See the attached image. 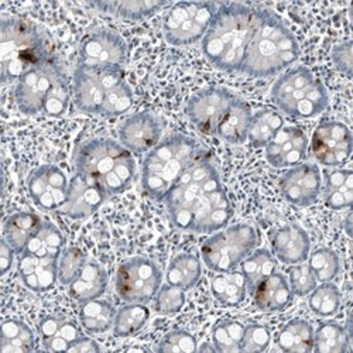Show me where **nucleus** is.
I'll return each instance as SVG.
<instances>
[{
	"instance_id": "nucleus-1",
	"label": "nucleus",
	"mask_w": 353,
	"mask_h": 353,
	"mask_svg": "<svg viewBox=\"0 0 353 353\" xmlns=\"http://www.w3.org/2000/svg\"><path fill=\"white\" fill-rule=\"evenodd\" d=\"M170 221L175 228L214 233L232 218V205L215 165L201 156L165 196Z\"/></svg>"
},
{
	"instance_id": "nucleus-2",
	"label": "nucleus",
	"mask_w": 353,
	"mask_h": 353,
	"mask_svg": "<svg viewBox=\"0 0 353 353\" xmlns=\"http://www.w3.org/2000/svg\"><path fill=\"white\" fill-rule=\"evenodd\" d=\"M259 19L260 9L241 3L221 5L202 39V52L207 60L222 71H241Z\"/></svg>"
},
{
	"instance_id": "nucleus-3",
	"label": "nucleus",
	"mask_w": 353,
	"mask_h": 353,
	"mask_svg": "<svg viewBox=\"0 0 353 353\" xmlns=\"http://www.w3.org/2000/svg\"><path fill=\"white\" fill-rule=\"evenodd\" d=\"M299 57V41L285 23L273 12L260 9L241 72L256 78L272 77L296 63Z\"/></svg>"
},
{
	"instance_id": "nucleus-4",
	"label": "nucleus",
	"mask_w": 353,
	"mask_h": 353,
	"mask_svg": "<svg viewBox=\"0 0 353 353\" xmlns=\"http://www.w3.org/2000/svg\"><path fill=\"white\" fill-rule=\"evenodd\" d=\"M78 174L97 181L106 195L125 192L133 183L136 163L123 144L112 139L85 141L75 153Z\"/></svg>"
},
{
	"instance_id": "nucleus-5",
	"label": "nucleus",
	"mask_w": 353,
	"mask_h": 353,
	"mask_svg": "<svg viewBox=\"0 0 353 353\" xmlns=\"http://www.w3.org/2000/svg\"><path fill=\"white\" fill-rule=\"evenodd\" d=\"M201 156L203 154L198 143L191 137L172 134L161 140L143 163L141 185L144 192L156 201H164L181 175Z\"/></svg>"
},
{
	"instance_id": "nucleus-6",
	"label": "nucleus",
	"mask_w": 353,
	"mask_h": 353,
	"mask_svg": "<svg viewBox=\"0 0 353 353\" xmlns=\"http://www.w3.org/2000/svg\"><path fill=\"white\" fill-rule=\"evenodd\" d=\"M51 54L39 28L23 19L3 17L0 26L2 82H17L28 70L50 60Z\"/></svg>"
},
{
	"instance_id": "nucleus-7",
	"label": "nucleus",
	"mask_w": 353,
	"mask_h": 353,
	"mask_svg": "<svg viewBox=\"0 0 353 353\" xmlns=\"http://www.w3.org/2000/svg\"><path fill=\"white\" fill-rule=\"evenodd\" d=\"M272 98L283 113L294 119L315 117L330 103L325 86L305 67L281 75L272 88Z\"/></svg>"
},
{
	"instance_id": "nucleus-8",
	"label": "nucleus",
	"mask_w": 353,
	"mask_h": 353,
	"mask_svg": "<svg viewBox=\"0 0 353 353\" xmlns=\"http://www.w3.org/2000/svg\"><path fill=\"white\" fill-rule=\"evenodd\" d=\"M257 233L249 225L229 226L203 242L201 256L210 270L225 273L236 269L254 250Z\"/></svg>"
},
{
	"instance_id": "nucleus-9",
	"label": "nucleus",
	"mask_w": 353,
	"mask_h": 353,
	"mask_svg": "<svg viewBox=\"0 0 353 353\" xmlns=\"http://www.w3.org/2000/svg\"><path fill=\"white\" fill-rule=\"evenodd\" d=\"M218 9L214 2L175 3L164 17L163 34L165 41L175 47L199 41L207 34Z\"/></svg>"
},
{
	"instance_id": "nucleus-10",
	"label": "nucleus",
	"mask_w": 353,
	"mask_h": 353,
	"mask_svg": "<svg viewBox=\"0 0 353 353\" xmlns=\"http://www.w3.org/2000/svg\"><path fill=\"white\" fill-rule=\"evenodd\" d=\"M163 274L157 264L145 257L123 261L116 273V292L126 303H150L159 292Z\"/></svg>"
},
{
	"instance_id": "nucleus-11",
	"label": "nucleus",
	"mask_w": 353,
	"mask_h": 353,
	"mask_svg": "<svg viewBox=\"0 0 353 353\" xmlns=\"http://www.w3.org/2000/svg\"><path fill=\"white\" fill-rule=\"evenodd\" d=\"M125 78L122 68L82 65L72 75V97L77 108L90 114H101L109 88Z\"/></svg>"
},
{
	"instance_id": "nucleus-12",
	"label": "nucleus",
	"mask_w": 353,
	"mask_h": 353,
	"mask_svg": "<svg viewBox=\"0 0 353 353\" xmlns=\"http://www.w3.org/2000/svg\"><path fill=\"white\" fill-rule=\"evenodd\" d=\"M64 74L54 58L33 67L16 82L14 99L19 110L27 116L43 113L55 81Z\"/></svg>"
},
{
	"instance_id": "nucleus-13",
	"label": "nucleus",
	"mask_w": 353,
	"mask_h": 353,
	"mask_svg": "<svg viewBox=\"0 0 353 353\" xmlns=\"http://www.w3.org/2000/svg\"><path fill=\"white\" fill-rule=\"evenodd\" d=\"M311 152L322 165H343L352 154V133L349 128L341 122H322L312 133Z\"/></svg>"
},
{
	"instance_id": "nucleus-14",
	"label": "nucleus",
	"mask_w": 353,
	"mask_h": 353,
	"mask_svg": "<svg viewBox=\"0 0 353 353\" xmlns=\"http://www.w3.org/2000/svg\"><path fill=\"white\" fill-rule=\"evenodd\" d=\"M234 95L225 88H205L194 94L187 105L191 123L203 134L215 136Z\"/></svg>"
},
{
	"instance_id": "nucleus-15",
	"label": "nucleus",
	"mask_w": 353,
	"mask_h": 353,
	"mask_svg": "<svg viewBox=\"0 0 353 353\" xmlns=\"http://www.w3.org/2000/svg\"><path fill=\"white\" fill-rule=\"evenodd\" d=\"M70 181L65 172L57 165L44 164L28 175L27 190L33 202L43 211H55L64 207Z\"/></svg>"
},
{
	"instance_id": "nucleus-16",
	"label": "nucleus",
	"mask_w": 353,
	"mask_h": 353,
	"mask_svg": "<svg viewBox=\"0 0 353 353\" xmlns=\"http://www.w3.org/2000/svg\"><path fill=\"white\" fill-rule=\"evenodd\" d=\"M128 61V46L114 32L99 30L88 36L79 48V64L91 67H117Z\"/></svg>"
},
{
	"instance_id": "nucleus-17",
	"label": "nucleus",
	"mask_w": 353,
	"mask_h": 353,
	"mask_svg": "<svg viewBox=\"0 0 353 353\" xmlns=\"http://www.w3.org/2000/svg\"><path fill=\"white\" fill-rule=\"evenodd\" d=\"M280 191L284 199L296 207H310L316 202L322 179L319 168L314 164H299L291 167L280 176Z\"/></svg>"
},
{
	"instance_id": "nucleus-18",
	"label": "nucleus",
	"mask_w": 353,
	"mask_h": 353,
	"mask_svg": "<svg viewBox=\"0 0 353 353\" xmlns=\"http://www.w3.org/2000/svg\"><path fill=\"white\" fill-rule=\"evenodd\" d=\"M106 196L97 181L77 172L70 181L63 212L71 219H86L102 207Z\"/></svg>"
},
{
	"instance_id": "nucleus-19",
	"label": "nucleus",
	"mask_w": 353,
	"mask_h": 353,
	"mask_svg": "<svg viewBox=\"0 0 353 353\" xmlns=\"http://www.w3.org/2000/svg\"><path fill=\"white\" fill-rule=\"evenodd\" d=\"M308 140L305 133L294 126H283L266 145V159L276 168H291L305 159Z\"/></svg>"
},
{
	"instance_id": "nucleus-20",
	"label": "nucleus",
	"mask_w": 353,
	"mask_h": 353,
	"mask_svg": "<svg viewBox=\"0 0 353 353\" xmlns=\"http://www.w3.org/2000/svg\"><path fill=\"white\" fill-rule=\"evenodd\" d=\"M161 125L149 112L129 116L119 126V139L129 152L145 153L160 143Z\"/></svg>"
},
{
	"instance_id": "nucleus-21",
	"label": "nucleus",
	"mask_w": 353,
	"mask_h": 353,
	"mask_svg": "<svg viewBox=\"0 0 353 353\" xmlns=\"http://www.w3.org/2000/svg\"><path fill=\"white\" fill-rule=\"evenodd\" d=\"M17 270L23 284L34 292H46L58 281V259L41 257L23 252L19 254Z\"/></svg>"
},
{
	"instance_id": "nucleus-22",
	"label": "nucleus",
	"mask_w": 353,
	"mask_h": 353,
	"mask_svg": "<svg viewBox=\"0 0 353 353\" xmlns=\"http://www.w3.org/2000/svg\"><path fill=\"white\" fill-rule=\"evenodd\" d=\"M272 246L280 261L284 264H299L308 259L311 242L301 226L285 225L273 233Z\"/></svg>"
},
{
	"instance_id": "nucleus-23",
	"label": "nucleus",
	"mask_w": 353,
	"mask_h": 353,
	"mask_svg": "<svg viewBox=\"0 0 353 353\" xmlns=\"http://www.w3.org/2000/svg\"><path fill=\"white\" fill-rule=\"evenodd\" d=\"M43 347L48 352H68L71 345L82 336L77 323L64 315H48L39 323Z\"/></svg>"
},
{
	"instance_id": "nucleus-24",
	"label": "nucleus",
	"mask_w": 353,
	"mask_h": 353,
	"mask_svg": "<svg viewBox=\"0 0 353 353\" xmlns=\"http://www.w3.org/2000/svg\"><path fill=\"white\" fill-rule=\"evenodd\" d=\"M252 296L256 307L263 312L283 311L292 300V292L287 279L276 272L259 283Z\"/></svg>"
},
{
	"instance_id": "nucleus-25",
	"label": "nucleus",
	"mask_w": 353,
	"mask_h": 353,
	"mask_svg": "<svg viewBox=\"0 0 353 353\" xmlns=\"http://www.w3.org/2000/svg\"><path fill=\"white\" fill-rule=\"evenodd\" d=\"M250 122L252 110L249 105L243 99L234 97L218 126L215 136L230 144H242L248 140Z\"/></svg>"
},
{
	"instance_id": "nucleus-26",
	"label": "nucleus",
	"mask_w": 353,
	"mask_h": 353,
	"mask_svg": "<svg viewBox=\"0 0 353 353\" xmlns=\"http://www.w3.org/2000/svg\"><path fill=\"white\" fill-rule=\"evenodd\" d=\"M68 287L71 297L78 303L97 300L108 288V274L99 263L86 260L79 276Z\"/></svg>"
},
{
	"instance_id": "nucleus-27",
	"label": "nucleus",
	"mask_w": 353,
	"mask_h": 353,
	"mask_svg": "<svg viewBox=\"0 0 353 353\" xmlns=\"http://www.w3.org/2000/svg\"><path fill=\"white\" fill-rule=\"evenodd\" d=\"M322 198L328 208L341 211L350 208L353 201V172L350 170H332L325 172Z\"/></svg>"
},
{
	"instance_id": "nucleus-28",
	"label": "nucleus",
	"mask_w": 353,
	"mask_h": 353,
	"mask_svg": "<svg viewBox=\"0 0 353 353\" xmlns=\"http://www.w3.org/2000/svg\"><path fill=\"white\" fill-rule=\"evenodd\" d=\"M41 225V219L33 212H16L8 216L3 223V238L16 254H20L40 230Z\"/></svg>"
},
{
	"instance_id": "nucleus-29",
	"label": "nucleus",
	"mask_w": 353,
	"mask_h": 353,
	"mask_svg": "<svg viewBox=\"0 0 353 353\" xmlns=\"http://www.w3.org/2000/svg\"><path fill=\"white\" fill-rule=\"evenodd\" d=\"M212 296L225 307H236L248 296V284L242 272L230 270L218 273L211 283Z\"/></svg>"
},
{
	"instance_id": "nucleus-30",
	"label": "nucleus",
	"mask_w": 353,
	"mask_h": 353,
	"mask_svg": "<svg viewBox=\"0 0 353 353\" xmlns=\"http://www.w3.org/2000/svg\"><path fill=\"white\" fill-rule=\"evenodd\" d=\"M36 338L26 322L9 318L0 327V353H28L34 350Z\"/></svg>"
},
{
	"instance_id": "nucleus-31",
	"label": "nucleus",
	"mask_w": 353,
	"mask_h": 353,
	"mask_svg": "<svg viewBox=\"0 0 353 353\" xmlns=\"http://www.w3.org/2000/svg\"><path fill=\"white\" fill-rule=\"evenodd\" d=\"M277 345L290 353H308L314 350V328L305 319H291L280 330Z\"/></svg>"
},
{
	"instance_id": "nucleus-32",
	"label": "nucleus",
	"mask_w": 353,
	"mask_h": 353,
	"mask_svg": "<svg viewBox=\"0 0 353 353\" xmlns=\"http://www.w3.org/2000/svg\"><path fill=\"white\" fill-rule=\"evenodd\" d=\"M116 310L109 301L97 299L81 303L79 322L88 334H105L113 328Z\"/></svg>"
},
{
	"instance_id": "nucleus-33",
	"label": "nucleus",
	"mask_w": 353,
	"mask_h": 353,
	"mask_svg": "<svg viewBox=\"0 0 353 353\" xmlns=\"http://www.w3.org/2000/svg\"><path fill=\"white\" fill-rule=\"evenodd\" d=\"M201 274V261L194 254L180 253L168 264L167 283L184 291H188L198 284Z\"/></svg>"
},
{
	"instance_id": "nucleus-34",
	"label": "nucleus",
	"mask_w": 353,
	"mask_h": 353,
	"mask_svg": "<svg viewBox=\"0 0 353 353\" xmlns=\"http://www.w3.org/2000/svg\"><path fill=\"white\" fill-rule=\"evenodd\" d=\"M168 5V2H140V0H132V2H128V0H122V2L112 0V2L91 3L92 8H97L101 12L126 20H141L150 17Z\"/></svg>"
},
{
	"instance_id": "nucleus-35",
	"label": "nucleus",
	"mask_w": 353,
	"mask_h": 353,
	"mask_svg": "<svg viewBox=\"0 0 353 353\" xmlns=\"http://www.w3.org/2000/svg\"><path fill=\"white\" fill-rule=\"evenodd\" d=\"M284 126L283 116L273 109H260L252 114L248 139L253 147H266Z\"/></svg>"
},
{
	"instance_id": "nucleus-36",
	"label": "nucleus",
	"mask_w": 353,
	"mask_h": 353,
	"mask_svg": "<svg viewBox=\"0 0 353 353\" xmlns=\"http://www.w3.org/2000/svg\"><path fill=\"white\" fill-rule=\"evenodd\" d=\"M242 273L246 279L248 292L252 294L254 288L264 279L276 272L277 261L268 249L253 250L242 263Z\"/></svg>"
},
{
	"instance_id": "nucleus-37",
	"label": "nucleus",
	"mask_w": 353,
	"mask_h": 353,
	"mask_svg": "<svg viewBox=\"0 0 353 353\" xmlns=\"http://www.w3.org/2000/svg\"><path fill=\"white\" fill-rule=\"evenodd\" d=\"M65 249V239L63 233L55 225L43 222L40 230L34 234L33 239L28 242L23 252L32 253L41 257L60 259L63 250Z\"/></svg>"
},
{
	"instance_id": "nucleus-38",
	"label": "nucleus",
	"mask_w": 353,
	"mask_h": 353,
	"mask_svg": "<svg viewBox=\"0 0 353 353\" xmlns=\"http://www.w3.org/2000/svg\"><path fill=\"white\" fill-rule=\"evenodd\" d=\"M150 318V311L144 304L129 303L116 312L113 332L119 338H128L139 334Z\"/></svg>"
},
{
	"instance_id": "nucleus-39",
	"label": "nucleus",
	"mask_w": 353,
	"mask_h": 353,
	"mask_svg": "<svg viewBox=\"0 0 353 353\" xmlns=\"http://www.w3.org/2000/svg\"><path fill=\"white\" fill-rule=\"evenodd\" d=\"M346 330L335 321L323 322L314 331V350L319 353H343L349 350Z\"/></svg>"
},
{
	"instance_id": "nucleus-40",
	"label": "nucleus",
	"mask_w": 353,
	"mask_h": 353,
	"mask_svg": "<svg viewBox=\"0 0 353 353\" xmlns=\"http://www.w3.org/2000/svg\"><path fill=\"white\" fill-rule=\"evenodd\" d=\"M308 304L311 311L318 316H334L341 308L339 288L331 281L322 283L310 292Z\"/></svg>"
},
{
	"instance_id": "nucleus-41",
	"label": "nucleus",
	"mask_w": 353,
	"mask_h": 353,
	"mask_svg": "<svg viewBox=\"0 0 353 353\" xmlns=\"http://www.w3.org/2000/svg\"><path fill=\"white\" fill-rule=\"evenodd\" d=\"M245 325L238 321H222L212 331V343L221 353L242 352Z\"/></svg>"
},
{
	"instance_id": "nucleus-42",
	"label": "nucleus",
	"mask_w": 353,
	"mask_h": 353,
	"mask_svg": "<svg viewBox=\"0 0 353 353\" xmlns=\"http://www.w3.org/2000/svg\"><path fill=\"white\" fill-rule=\"evenodd\" d=\"M308 268L314 273L316 281L328 283L339 274L341 260L334 250L328 248H319L310 254Z\"/></svg>"
},
{
	"instance_id": "nucleus-43",
	"label": "nucleus",
	"mask_w": 353,
	"mask_h": 353,
	"mask_svg": "<svg viewBox=\"0 0 353 353\" xmlns=\"http://www.w3.org/2000/svg\"><path fill=\"white\" fill-rule=\"evenodd\" d=\"M133 105V92L126 78L117 81L109 88L101 116L116 117L126 113Z\"/></svg>"
},
{
	"instance_id": "nucleus-44",
	"label": "nucleus",
	"mask_w": 353,
	"mask_h": 353,
	"mask_svg": "<svg viewBox=\"0 0 353 353\" xmlns=\"http://www.w3.org/2000/svg\"><path fill=\"white\" fill-rule=\"evenodd\" d=\"M86 257L78 248H65L58 259V281L70 285L85 266Z\"/></svg>"
},
{
	"instance_id": "nucleus-45",
	"label": "nucleus",
	"mask_w": 353,
	"mask_h": 353,
	"mask_svg": "<svg viewBox=\"0 0 353 353\" xmlns=\"http://www.w3.org/2000/svg\"><path fill=\"white\" fill-rule=\"evenodd\" d=\"M71 99V91L65 72L58 78L52 86V90L46 101L43 113L50 117H60L63 116L70 105Z\"/></svg>"
},
{
	"instance_id": "nucleus-46",
	"label": "nucleus",
	"mask_w": 353,
	"mask_h": 353,
	"mask_svg": "<svg viewBox=\"0 0 353 353\" xmlns=\"http://www.w3.org/2000/svg\"><path fill=\"white\" fill-rule=\"evenodd\" d=\"M184 304L185 291L168 283L160 287L154 297V310L161 315H172L180 312Z\"/></svg>"
},
{
	"instance_id": "nucleus-47",
	"label": "nucleus",
	"mask_w": 353,
	"mask_h": 353,
	"mask_svg": "<svg viewBox=\"0 0 353 353\" xmlns=\"http://www.w3.org/2000/svg\"><path fill=\"white\" fill-rule=\"evenodd\" d=\"M157 352L161 353H192L198 350L196 339L184 330H174L167 332L159 342Z\"/></svg>"
},
{
	"instance_id": "nucleus-48",
	"label": "nucleus",
	"mask_w": 353,
	"mask_h": 353,
	"mask_svg": "<svg viewBox=\"0 0 353 353\" xmlns=\"http://www.w3.org/2000/svg\"><path fill=\"white\" fill-rule=\"evenodd\" d=\"M316 279L308 264H294L288 270V284L291 292L299 297H305L316 287Z\"/></svg>"
},
{
	"instance_id": "nucleus-49",
	"label": "nucleus",
	"mask_w": 353,
	"mask_h": 353,
	"mask_svg": "<svg viewBox=\"0 0 353 353\" xmlns=\"http://www.w3.org/2000/svg\"><path fill=\"white\" fill-rule=\"evenodd\" d=\"M272 342V334L268 327L260 323H252L245 327L243 339H242V352L254 353L268 350Z\"/></svg>"
},
{
	"instance_id": "nucleus-50",
	"label": "nucleus",
	"mask_w": 353,
	"mask_h": 353,
	"mask_svg": "<svg viewBox=\"0 0 353 353\" xmlns=\"http://www.w3.org/2000/svg\"><path fill=\"white\" fill-rule=\"evenodd\" d=\"M332 61L341 72L350 77V71H352V43L349 40L335 46V48L332 50Z\"/></svg>"
},
{
	"instance_id": "nucleus-51",
	"label": "nucleus",
	"mask_w": 353,
	"mask_h": 353,
	"mask_svg": "<svg viewBox=\"0 0 353 353\" xmlns=\"http://www.w3.org/2000/svg\"><path fill=\"white\" fill-rule=\"evenodd\" d=\"M14 250L12 246L8 243V241L3 238L2 242H0V274L5 276L13 266V260H14Z\"/></svg>"
},
{
	"instance_id": "nucleus-52",
	"label": "nucleus",
	"mask_w": 353,
	"mask_h": 353,
	"mask_svg": "<svg viewBox=\"0 0 353 353\" xmlns=\"http://www.w3.org/2000/svg\"><path fill=\"white\" fill-rule=\"evenodd\" d=\"M68 352L75 353H92V352H101V346L97 341L88 338V336H79L68 349Z\"/></svg>"
},
{
	"instance_id": "nucleus-53",
	"label": "nucleus",
	"mask_w": 353,
	"mask_h": 353,
	"mask_svg": "<svg viewBox=\"0 0 353 353\" xmlns=\"http://www.w3.org/2000/svg\"><path fill=\"white\" fill-rule=\"evenodd\" d=\"M345 230H346V233L350 236V214L346 216V221H345Z\"/></svg>"
}]
</instances>
